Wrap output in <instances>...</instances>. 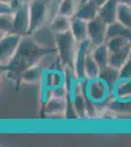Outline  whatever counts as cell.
Here are the masks:
<instances>
[{
	"label": "cell",
	"instance_id": "1",
	"mask_svg": "<svg viewBox=\"0 0 131 147\" xmlns=\"http://www.w3.org/2000/svg\"><path fill=\"white\" fill-rule=\"evenodd\" d=\"M39 64L42 66V77L39 82L42 110L52 97H67V70L57 50L46 54Z\"/></svg>",
	"mask_w": 131,
	"mask_h": 147
},
{
	"label": "cell",
	"instance_id": "2",
	"mask_svg": "<svg viewBox=\"0 0 131 147\" xmlns=\"http://www.w3.org/2000/svg\"><path fill=\"white\" fill-rule=\"evenodd\" d=\"M52 51L55 50L39 46L30 34L25 35L10 62L5 66H1V72L6 74L19 86L21 84V75L28 69L39 64L43 57Z\"/></svg>",
	"mask_w": 131,
	"mask_h": 147
},
{
	"label": "cell",
	"instance_id": "3",
	"mask_svg": "<svg viewBox=\"0 0 131 147\" xmlns=\"http://www.w3.org/2000/svg\"><path fill=\"white\" fill-rule=\"evenodd\" d=\"M81 93L87 105L88 117L93 118L108 112L109 104L114 96V86L101 76L85 78L80 82Z\"/></svg>",
	"mask_w": 131,
	"mask_h": 147
},
{
	"label": "cell",
	"instance_id": "4",
	"mask_svg": "<svg viewBox=\"0 0 131 147\" xmlns=\"http://www.w3.org/2000/svg\"><path fill=\"white\" fill-rule=\"evenodd\" d=\"M60 0H33L30 3V30H33L47 24H50L58 14Z\"/></svg>",
	"mask_w": 131,
	"mask_h": 147
},
{
	"label": "cell",
	"instance_id": "5",
	"mask_svg": "<svg viewBox=\"0 0 131 147\" xmlns=\"http://www.w3.org/2000/svg\"><path fill=\"white\" fill-rule=\"evenodd\" d=\"M78 42L71 30L57 34V53L66 68L75 67Z\"/></svg>",
	"mask_w": 131,
	"mask_h": 147
},
{
	"label": "cell",
	"instance_id": "6",
	"mask_svg": "<svg viewBox=\"0 0 131 147\" xmlns=\"http://www.w3.org/2000/svg\"><path fill=\"white\" fill-rule=\"evenodd\" d=\"M23 36L15 34L1 35L0 39V63L1 66L7 65L18 50Z\"/></svg>",
	"mask_w": 131,
	"mask_h": 147
},
{
	"label": "cell",
	"instance_id": "7",
	"mask_svg": "<svg viewBox=\"0 0 131 147\" xmlns=\"http://www.w3.org/2000/svg\"><path fill=\"white\" fill-rule=\"evenodd\" d=\"M30 4L22 3L14 13V26L12 34H19L21 36L30 34Z\"/></svg>",
	"mask_w": 131,
	"mask_h": 147
},
{
	"label": "cell",
	"instance_id": "8",
	"mask_svg": "<svg viewBox=\"0 0 131 147\" xmlns=\"http://www.w3.org/2000/svg\"><path fill=\"white\" fill-rule=\"evenodd\" d=\"M57 34L50 24L42 26L30 34L33 40L39 46L51 50H57Z\"/></svg>",
	"mask_w": 131,
	"mask_h": 147
},
{
	"label": "cell",
	"instance_id": "9",
	"mask_svg": "<svg viewBox=\"0 0 131 147\" xmlns=\"http://www.w3.org/2000/svg\"><path fill=\"white\" fill-rule=\"evenodd\" d=\"M108 26V24L104 22L99 15L88 22V39L93 46L106 43Z\"/></svg>",
	"mask_w": 131,
	"mask_h": 147
},
{
	"label": "cell",
	"instance_id": "10",
	"mask_svg": "<svg viewBox=\"0 0 131 147\" xmlns=\"http://www.w3.org/2000/svg\"><path fill=\"white\" fill-rule=\"evenodd\" d=\"M93 47L94 46L92 45L89 39L78 43L73 70L77 74V78L80 80V82L86 78V75H85V62H86L88 54L92 51Z\"/></svg>",
	"mask_w": 131,
	"mask_h": 147
},
{
	"label": "cell",
	"instance_id": "11",
	"mask_svg": "<svg viewBox=\"0 0 131 147\" xmlns=\"http://www.w3.org/2000/svg\"><path fill=\"white\" fill-rule=\"evenodd\" d=\"M108 112L131 116V94H114L109 104Z\"/></svg>",
	"mask_w": 131,
	"mask_h": 147
},
{
	"label": "cell",
	"instance_id": "12",
	"mask_svg": "<svg viewBox=\"0 0 131 147\" xmlns=\"http://www.w3.org/2000/svg\"><path fill=\"white\" fill-rule=\"evenodd\" d=\"M67 98L64 97H52L48 101V103L45 105L41 112L46 114L47 116H63L65 117L67 110Z\"/></svg>",
	"mask_w": 131,
	"mask_h": 147
},
{
	"label": "cell",
	"instance_id": "13",
	"mask_svg": "<svg viewBox=\"0 0 131 147\" xmlns=\"http://www.w3.org/2000/svg\"><path fill=\"white\" fill-rule=\"evenodd\" d=\"M99 10L100 5L96 0H88L84 3L79 4L75 17L89 22L99 15Z\"/></svg>",
	"mask_w": 131,
	"mask_h": 147
},
{
	"label": "cell",
	"instance_id": "14",
	"mask_svg": "<svg viewBox=\"0 0 131 147\" xmlns=\"http://www.w3.org/2000/svg\"><path fill=\"white\" fill-rule=\"evenodd\" d=\"M118 4H120L118 0H108L106 3L100 6L99 16L108 25L118 21Z\"/></svg>",
	"mask_w": 131,
	"mask_h": 147
},
{
	"label": "cell",
	"instance_id": "15",
	"mask_svg": "<svg viewBox=\"0 0 131 147\" xmlns=\"http://www.w3.org/2000/svg\"><path fill=\"white\" fill-rule=\"evenodd\" d=\"M71 32L78 43L88 39V22L77 17L71 18Z\"/></svg>",
	"mask_w": 131,
	"mask_h": 147
},
{
	"label": "cell",
	"instance_id": "16",
	"mask_svg": "<svg viewBox=\"0 0 131 147\" xmlns=\"http://www.w3.org/2000/svg\"><path fill=\"white\" fill-rule=\"evenodd\" d=\"M92 55L95 60H96V62L99 64L101 70L110 66V55H111V52H110L106 43L93 47Z\"/></svg>",
	"mask_w": 131,
	"mask_h": 147
},
{
	"label": "cell",
	"instance_id": "17",
	"mask_svg": "<svg viewBox=\"0 0 131 147\" xmlns=\"http://www.w3.org/2000/svg\"><path fill=\"white\" fill-rule=\"evenodd\" d=\"M130 53L131 46L126 47V48L120 51L112 52L110 55V66L120 70L128 61V59L130 58Z\"/></svg>",
	"mask_w": 131,
	"mask_h": 147
},
{
	"label": "cell",
	"instance_id": "18",
	"mask_svg": "<svg viewBox=\"0 0 131 147\" xmlns=\"http://www.w3.org/2000/svg\"><path fill=\"white\" fill-rule=\"evenodd\" d=\"M114 36L125 37L131 41V28L125 27L118 21L110 24L108 26V30H107V39Z\"/></svg>",
	"mask_w": 131,
	"mask_h": 147
},
{
	"label": "cell",
	"instance_id": "19",
	"mask_svg": "<svg viewBox=\"0 0 131 147\" xmlns=\"http://www.w3.org/2000/svg\"><path fill=\"white\" fill-rule=\"evenodd\" d=\"M42 77V66L40 64L28 69L21 75V82L27 84H37L40 82Z\"/></svg>",
	"mask_w": 131,
	"mask_h": 147
},
{
	"label": "cell",
	"instance_id": "20",
	"mask_svg": "<svg viewBox=\"0 0 131 147\" xmlns=\"http://www.w3.org/2000/svg\"><path fill=\"white\" fill-rule=\"evenodd\" d=\"M79 4V0H60L58 14L69 18L75 17L78 10Z\"/></svg>",
	"mask_w": 131,
	"mask_h": 147
},
{
	"label": "cell",
	"instance_id": "21",
	"mask_svg": "<svg viewBox=\"0 0 131 147\" xmlns=\"http://www.w3.org/2000/svg\"><path fill=\"white\" fill-rule=\"evenodd\" d=\"M50 26L52 28L57 32V34H61V32H65L71 30V18L66 17V16L57 14L53 18V20L50 22Z\"/></svg>",
	"mask_w": 131,
	"mask_h": 147
},
{
	"label": "cell",
	"instance_id": "22",
	"mask_svg": "<svg viewBox=\"0 0 131 147\" xmlns=\"http://www.w3.org/2000/svg\"><path fill=\"white\" fill-rule=\"evenodd\" d=\"M106 44L108 46L110 52H116L120 51L122 49L126 48V47L131 46V41L129 39L125 38V37L121 36H114L110 37L106 40Z\"/></svg>",
	"mask_w": 131,
	"mask_h": 147
},
{
	"label": "cell",
	"instance_id": "23",
	"mask_svg": "<svg viewBox=\"0 0 131 147\" xmlns=\"http://www.w3.org/2000/svg\"><path fill=\"white\" fill-rule=\"evenodd\" d=\"M100 73H101V68L94 59L91 51L88 54L86 62H85V75L86 78H97L100 76Z\"/></svg>",
	"mask_w": 131,
	"mask_h": 147
},
{
	"label": "cell",
	"instance_id": "24",
	"mask_svg": "<svg viewBox=\"0 0 131 147\" xmlns=\"http://www.w3.org/2000/svg\"><path fill=\"white\" fill-rule=\"evenodd\" d=\"M118 21L131 28V7L126 4L120 3L118 9Z\"/></svg>",
	"mask_w": 131,
	"mask_h": 147
},
{
	"label": "cell",
	"instance_id": "25",
	"mask_svg": "<svg viewBox=\"0 0 131 147\" xmlns=\"http://www.w3.org/2000/svg\"><path fill=\"white\" fill-rule=\"evenodd\" d=\"M100 76H101L102 78H104L106 80H108L113 86H115L116 84V82H118V80H120V70L112 67V66H108V67L102 69L101 73H100Z\"/></svg>",
	"mask_w": 131,
	"mask_h": 147
},
{
	"label": "cell",
	"instance_id": "26",
	"mask_svg": "<svg viewBox=\"0 0 131 147\" xmlns=\"http://www.w3.org/2000/svg\"><path fill=\"white\" fill-rule=\"evenodd\" d=\"M14 26V14H1L0 15V32L1 35L12 34Z\"/></svg>",
	"mask_w": 131,
	"mask_h": 147
},
{
	"label": "cell",
	"instance_id": "27",
	"mask_svg": "<svg viewBox=\"0 0 131 147\" xmlns=\"http://www.w3.org/2000/svg\"><path fill=\"white\" fill-rule=\"evenodd\" d=\"M73 106H75L78 117L81 118V119L88 118L86 101H85V98H84V96L82 95V93H80L79 95L77 97L75 103H73Z\"/></svg>",
	"mask_w": 131,
	"mask_h": 147
},
{
	"label": "cell",
	"instance_id": "28",
	"mask_svg": "<svg viewBox=\"0 0 131 147\" xmlns=\"http://www.w3.org/2000/svg\"><path fill=\"white\" fill-rule=\"evenodd\" d=\"M131 80V57L125 63V65L120 69V76L118 82H125Z\"/></svg>",
	"mask_w": 131,
	"mask_h": 147
},
{
	"label": "cell",
	"instance_id": "29",
	"mask_svg": "<svg viewBox=\"0 0 131 147\" xmlns=\"http://www.w3.org/2000/svg\"><path fill=\"white\" fill-rule=\"evenodd\" d=\"M114 94H131V80L125 82H116L114 86Z\"/></svg>",
	"mask_w": 131,
	"mask_h": 147
},
{
	"label": "cell",
	"instance_id": "30",
	"mask_svg": "<svg viewBox=\"0 0 131 147\" xmlns=\"http://www.w3.org/2000/svg\"><path fill=\"white\" fill-rule=\"evenodd\" d=\"M15 10L12 7L11 3H0V15L1 14H14Z\"/></svg>",
	"mask_w": 131,
	"mask_h": 147
},
{
	"label": "cell",
	"instance_id": "31",
	"mask_svg": "<svg viewBox=\"0 0 131 147\" xmlns=\"http://www.w3.org/2000/svg\"><path fill=\"white\" fill-rule=\"evenodd\" d=\"M118 2H120V3L126 4V5L131 7V0H118Z\"/></svg>",
	"mask_w": 131,
	"mask_h": 147
},
{
	"label": "cell",
	"instance_id": "32",
	"mask_svg": "<svg viewBox=\"0 0 131 147\" xmlns=\"http://www.w3.org/2000/svg\"><path fill=\"white\" fill-rule=\"evenodd\" d=\"M96 1L98 2V4H99L100 6H101V5H103L104 3H106V2L108 1V0H96Z\"/></svg>",
	"mask_w": 131,
	"mask_h": 147
},
{
	"label": "cell",
	"instance_id": "33",
	"mask_svg": "<svg viewBox=\"0 0 131 147\" xmlns=\"http://www.w3.org/2000/svg\"><path fill=\"white\" fill-rule=\"evenodd\" d=\"M21 3H27V4H30V2H32L33 0H19Z\"/></svg>",
	"mask_w": 131,
	"mask_h": 147
},
{
	"label": "cell",
	"instance_id": "34",
	"mask_svg": "<svg viewBox=\"0 0 131 147\" xmlns=\"http://www.w3.org/2000/svg\"><path fill=\"white\" fill-rule=\"evenodd\" d=\"M12 0H0V2H3V3H11Z\"/></svg>",
	"mask_w": 131,
	"mask_h": 147
},
{
	"label": "cell",
	"instance_id": "35",
	"mask_svg": "<svg viewBox=\"0 0 131 147\" xmlns=\"http://www.w3.org/2000/svg\"><path fill=\"white\" fill-rule=\"evenodd\" d=\"M88 1V0H80V3H84V2Z\"/></svg>",
	"mask_w": 131,
	"mask_h": 147
},
{
	"label": "cell",
	"instance_id": "36",
	"mask_svg": "<svg viewBox=\"0 0 131 147\" xmlns=\"http://www.w3.org/2000/svg\"><path fill=\"white\" fill-rule=\"evenodd\" d=\"M130 57H131V53H130Z\"/></svg>",
	"mask_w": 131,
	"mask_h": 147
},
{
	"label": "cell",
	"instance_id": "37",
	"mask_svg": "<svg viewBox=\"0 0 131 147\" xmlns=\"http://www.w3.org/2000/svg\"><path fill=\"white\" fill-rule=\"evenodd\" d=\"M79 1H80V0H79Z\"/></svg>",
	"mask_w": 131,
	"mask_h": 147
}]
</instances>
